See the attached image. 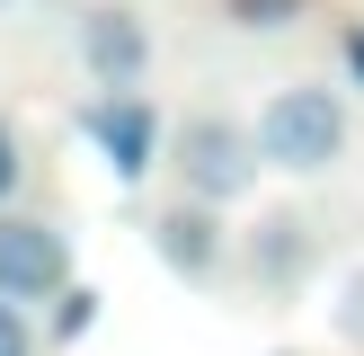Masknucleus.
Masks as SVG:
<instances>
[{
  "label": "nucleus",
  "mask_w": 364,
  "mask_h": 356,
  "mask_svg": "<svg viewBox=\"0 0 364 356\" xmlns=\"http://www.w3.org/2000/svg\"><path fill=\"white\" fill-rule=\"evenodd\" d=\"M0 356H36V330L18 320V303L0 294Z\"/></svg>",
  "instance_id": "nucleus-8"
},
{
  "label": "nucleus",
  "mask_w": 364,
  "mask_h": 356,
  "mask_svg": "<svg viewBox=\"0 0 364 356\" xmlns=\"http://www.w3.org/2000/svg\"><path fill=\"white\" fill-rule=\"evenodd\" d=\"M240 18H249V27H284V18H294V0H240Z\"/></svg>",
  "instance_id": "nucleus-11"
},
{
  "label": "nucleus",
  "mask_w": 364,
  "mask_h": 356,
  "mask_svg": "<svg viewBox=\"0 0 364 356\" xmlns=\"http://www.w3.org/2000/svg\"><path fill=\"white\" fill-rule=\"evenodd\" d=\"M347 63H355V80H364V27H355V45H347Z\"/></svg>",
  "instance_id": "nucleus-13"
},
{
  "label": "nucleus",
  "mask_w": 364,
  "mask_h": 356,
  "mask_svg": "<svg viewBox=\"0 0 364 356\" xmlns=\"http://www.w3.org/2000/svg\"><path fill=\"white\" fill-rule=\"evenodd\" d=\"M347 330L364 338V285H355V294H347Z\"/></svg>",
  "instance_id": "nucleus-12"
},
{
  "label": "nucleus",
  "mask_w": 364,
  "mask_h": 356,
  "mask_svg": "<svg viewBox=\"0 0 364 356\" xmlns=\"http://www.w3.org/2000/svg\"><path fill=\"white\" fill-rule=\"evenodd\" d=\"M0 9H9V0H0Z\"/></svg>",
  "instance_id": "nucleus-14"
},
{
  "label": "nucleus",
  "mask_w": 364,
  "mask_h": 356,
  "mask_svg": "<svg viewBox=\"0 0 364 356\" xmlns=\"http://www.w3.org/2000/svg\"><path fill=\"white\" fill-rule=\"evenodd\" d=\"M18 178H27V160H18V134H9V125H0V205H9V196H18Z\"/></svg>",
  "instance_id": "nucleus-9"
},
{
  "label": "nucleus",
  "mask_w": 364,
  "mask_h": 356,
  "mask_svg": "<svg viewBox=\"0 0 364 356\" xmlns=\"http://www.w3.org/2000/svg\"><path fill=\"white\" fill-rule=\"evenodd\" d=\"M80 63L98 71V89H134V71L151 63L142 18H134V9H89V18H80Z\"/></svg>",
  "instance_id": "nucleus-5"
},
{
  "label": "nucleus",
  "mask_w": 364,
  "mask_h": 356,
  "mask_svg": "<svg viewBox=\"0 0 364 356\" xmlns=\"http://www.w3.org/2000/svg\"><path fill=\"white\" fill-rule=\"evenodd\" d=\"M63 276H71L63 231L27 223V214H0V294L9 303H45V294H63Z\"/></svg>",
  "instance_id": "nucleus-2"
},
{
  "label": "nucleus",
  "mask_w": 364,
  "mask_h": 356,
  "mask_svg": "<svg viewBox=\"0 0 364 356\" xmlns=\"http://www.w3.org/2000/svg\"><path fill=\"white\" fill-rule=\"evenodd\" d=\"M178 169H187V187L196 196H240L249 178H258V142L240 134V125H223V116H196L187 125V142H178Z\"/></svg>",
  "instance_id": "nucleus-3"
},
{
  "label": "nucleus",
  "mask_w": 364,
  "mask_h": 356,
  "mask_svg": "<svg viewBox=\"0 0 364 356\" xmlns=\"http://www.w3.org/2000/svg\"><path fill=\"white\" fill-rule=\"evenodd\" d=\"M160 258L187 267V276H205V267H213V223H205V214H187V205L160 214Z\"/></svg>",
  "instance_id": "nucleus-6"
},
{
  "label": "nucleus",
  "mask_w": 364,
  "mask_h": 356,
  "mask_svg": "<svg viewBox=\"0 0 364 356\" xmlns=\"http://www.w3.org/2000/svg\"><path fill=\"white\" fill-rule=\"evenodd\" d=\"M249 142H258L276 169H329L338 142H347V116H338L329 89H276V98L258 107V134Z\"/></svg>",
  "instance_id": "nucleus-1"
},
{
  "label": "nucleus",
  "mask_w": 364,
  "mask_h": 356,
  "mask_svg": "<svg viewBox=\"0 0 364 356\" xmlns=\"http://www.w3.org/2000/svg\"><path fill=\"white\" fill-rule=\"evenodd\" d=\"M258 267H267V276H294V267H302V223H267Z\"/></svg>",
  "instance_id": "nucleus-7"
},
{
  "label": "nucleus",
  "mask_w": 364,
  "mask_h": 356,
  "mask_svg": "<svg viewBox=\"0 0 364 356\" xmlns=\"http://www.w3.org/2000/svg\"><path fill=\"white\" fill-rule=\"evenodd\" d=\"M89 320H98V294H63V320H53V330H63V338H80Z\"/></svg>",
  "instance_id": "nucleus-10"
},
{
  "label": "nucleus",
  "mask_w": 364,
  "mask_h": 356,
  "mask_svg": "<svg viewBox=\"0 0 364 356\" xmlns=\"http://www.w3.org/2000/svg\"><path fill=\"white\" fill-rule=\"evenodd\" d=\"M80 125H89V142L107 152V169H116V178H142V169H151V107H142L134 89H107Z\"/></svg>",
  "instance_id": "nucleus-4"
}]
</instances>
